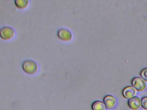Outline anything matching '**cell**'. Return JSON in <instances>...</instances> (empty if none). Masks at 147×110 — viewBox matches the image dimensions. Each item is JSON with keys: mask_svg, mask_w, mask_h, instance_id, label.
I'll return each instance as SVG.
<instances>
[{"mask_svg": "<svg viewBox=\"0 0 147 110\" xmlns=\"http://www.w3.org/2000/svg\"><path fill=\"white\" fill-rule=\"evenodd\" d=\"M128 104L131 109L133 110H137L141 107L142 101L139 97L135 96L129 100Z\"/></svg>", "mask_w": 147, "mask_h": 110, "instance_id": "obj_5", "label": "cell"}, {"mask_svg": "<svg viewBox=\"0 0 147 110\" xmlns=\"http://www.w3.org/2000/svg\"><path fill=\"white\" fill-rule=\"evenodd\" d=\"M59 38L64 41L70 40L72 38V34L68 29L65 28H60L57 32Z\"/></svg>", "mask_w": 147, "mask_h": 110, "instance_id": "obj_3", "label": "cell"}, {"mask_svg": "<svg viewBox=\"0 0 147 110\" xmlns=\"http://www.w3.org/2000/svg\"><path fill=\"white\" fill-rule=\"evenodd\" d=\"M141 76L144 80L147 81V68H145L141 71Z\"/></svg>", "mask_w": 147, "mask_h": 110, "instance_id": "obj_10", "label": "cell"}, {"mask_svg": "<svg viewBox=\"0 0 147 110\" xmlns=\"http://www.w3.org/2000/svg\"><path fill=\"white\" fill-rule=\"evenodd\" d=\"M142 105L144 109L147 110V96H145L142 99Z\"/></svg>", "mask_w": 147, "mask_h": 110, "instance_id": "obj_11", "label": "cell"}, {"mask_svg": "<svg viewBox=\"0 0 147 110\" xmlns=\"http://www.w3.org/2000/svg\"><path fill=\"white\" fill-rule=\"evenodd\" d=\"M132 86L136 90L143 91L146 88V83L143 79L139 77L134 78L131 82Z\"/></svg>", "mask_w": 147, "mask_h": 110, "instance_id": "obj_4", "label": "cell"}, {"mask_svg": "<svg viewBox=\"0 0 147 110\" xmlns=\"http://www.w3.org/2000/svg\"><path fill=\"white\" fill-rule=\"evenodd\" d=\"M104 103L107 108L112 109L116 104V99L112 95H107L104 99Z\"/></svg>", "mask_w": 147, "mask_h": 110, "instance_id": "obj_6", "label": "cell"}, {"mask_svg": "<svg viewBox=\"0 0 147 110\" xmlns=\"http://www.w3.org/2000/svg\"><path fill=\"white\" fill-rule=\"evenodd\" d=\"M0 34L1 37L4 39H9L14 36V30L11 27H3L0 30Z\"/></svg>", "mask_w": 147, "mask_h": 110, "instance_id": "obj_2", "label": "cell"}, {"mask_svg": "<svg viewBox=\"0 0 147 110\" xmlns=\"http://www.w3.org/2000/svg\"><path fill=\"white\" fill-rule=\"evenodd\" d=\"M93 110H105V106L100 101H95L92 106Z\"/></svg>", "mask_w": 147, "mask_h": 110, "instance_id": "obj_8", "label": "cell"}, {"mask_svg": "<svg viewBox=\"0 0 147 110\" xmlns=\"http://www.w3.org/2000/svg\"><path fill=\"white\" fill-rule=\"evenodd\" d=\"M15 3L18 7L23 9L28 6L29 1L28 0H15Z\"/></svg>", "mask_w": 147, "mask_h": 110, "instance_id": "obj_9", "label": "cell"}, {"mask_svg": "<svg viewBox=\"0 0 147 110\" xmlns=\"http://www.w3.org/2000/svg\"><path fill=\"white\" fill-rule=\"evenodd\" d=\"M123 94L125 98L127 99H131L135 96L136 90L133 87H128L124 89Z\"/></svg>", "mask_w": 147, "mask_h": 110, "instance_id": "obj_7", "label": "cell"}, {"mask_svg": "<svg viewBox=\"0 0 147 110\" xmlns=\"http://www.w3.org/2000/svg\"><path fill=\"white\" fill-rule=\"evenodd\" d=\"M23 69L28 74H33L38 69V65L36 62L30 59L24 61L22 64Z\"/></svg>", "mask_w": 147, "mask_h": 110, "instance_id": "obj_1", "label": "cell"}]
</instances>
